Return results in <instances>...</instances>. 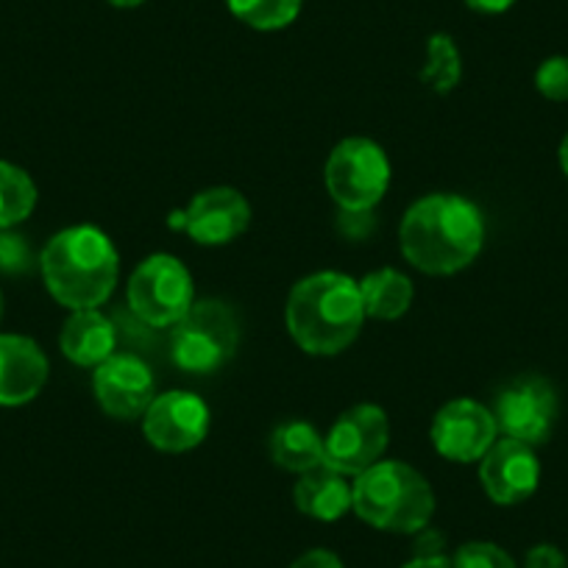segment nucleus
<instances>
[{
    "label": "nucleus",
    "mask_w": 568,
    "mask_h": 568,
    "mask_svg": "<svg viewBox=\"0 0 568 568\" xmlns=\"http://www.w3.org/2000/svg\"><path fill=\"white\" fill-rule=\"evenodd\" d=\"M404 260L429 276H452L479 256L485 217L457 193H429L415 201L398 226Z\"/></svg>",
    "instance_id": "obj_1"
},
{
    "label": "nucleus",
    "mask_w": 568,
    "mask_h": 568,
    "mask_svg": "<svg viewBox=\"0 0 568 568\" xmlns=\"http://www.w3.org/2000/svg\"><path fill=\"white\" fill-rule=\"evenodd\" d=\"M284 321L302 352L335 357L357 341L365 324L359 282L337 271H321L293 284Z\"/></svg>",
    "instance_id": "obj_2"
},
{
    "label": "nucleus",
    "mask_w": 568,
    "mask_h": 568,
    "mask_svg": "<svg viewBox=\"0 0 568 568\" xmlns=\"http://www.w3.org/2000/svg\"><path fill=\"white\" fill-rule=\"evenodd\" d=\"M40 271L48 293L70 313L98 310L114 293L120 256L98 226H68L45 243Z\"/></svg>",
    "instance_id": "obj_3"
},
{
    "label": "nucleus",
    "mask_w": 568,
    "mask_h": 568,
    "mask_svg": "<svg viewBox=\"0 0 568 568\" xmlns=\"http://www.w3.org/2000/svg\"><path fill=\"white\" fill-rule=\"evenodd\" d=\"M352 510L382 532L415 535L435 516L429 479L402 460H379L354 477Z\"/></svg>",
    "instance_id": "obj_4"
},
{
    "label": "nucleus",
    "mask_w": 568,
    "mask_h": 568,
    "mask_svg": "<svg viewBox=\"0 0 568 568\" xmlns=\"http://www.w3.org/2000/svg\"><path fill=\"white\" fill-rule=\"evenodd\" d=\"M237 346V318L229 304L215 298L193 302L171 335V357L184 374H215L234 357Z\"/></svg>",
    "instance_id": "obj_5"
},
{
    "label": "nucleus",
    "mask_w": 568,
    "mask_h": 568,
    "mask_svg": "<svg viewBox=\"0 0 568 568\" xmlns=\"http://www.w3.org/2000/svg\"><path fill=\"white\" fill-rule=\"evenodd\" d=\"M324 182L341 212H371L390 187V162L379 142L348 136L332 149Z\"/></svg>",
    "instance_id": "obj_6"
},
{
    "label": "nucleus",
    "mask_w": 568,
    "mask_h": 568,
    "mask_svg": "<svg viewBox=\"0 0 568 568\" xmlns=\"http://www.w3.org/2000/svg\"><path fill=\"white\" fill-rule=\"evenodd\" d=\"M125 298L145 326H176L195 302L193 276L179 256L151 254L131 273Z\"/></svg>",
    "instance_id": "obj_7"
},
{
    "label": "nucleus",
    "mask_w": 568,
    "mask_h": 568,
    "mask_svg": "<svg viewBox=\"0 0 568 568\" xmlns=\"http://www.w3.org/2000/svg\"><path fill=\"white\" fill-rule=\"evenodd\" d=\"M390 440V420L376 404H354L337 415L324 438V463L343 477H359L382 460Z\"/></svg>",
    "instance_id": "obj_8"
},
{
    "label": "nucleus",
    "mask_w": 568,
    "mask_h": 568,
    "mask_svg": "<svg viewBox=\"0 0 568 568\" xmlns=\"http://www.w3.org/2000/svg\"><path fill=\"white\" fill-rule=\"evenodd\" d=\"M490 413L505 438L540 446L555 429L557 393L544 376H518L501 387Z\"/></svg>",
    "instance_id": "obj_9"
},
{
    "label": "nucleus",
    "mask_w": 568,
    "mask_h": 568,
    "mask_svg": "<svg viewBox=\"0 0 568 568\" xmlns=\"http://www.w3.org/2000/svg\"><path fill=\"white\" fill-rule=\"evenodd\" d=\"M210 407L190 390L160 393L142 413V435L154 449L182 455L210 435Z\"/></svg>",
    "instance_id": "obj_10"
},
{
    "label": "nucleus",
    "mask_w": 568,
    "mask_h": 568,
    "mask_svg": "<svg viewBox=\"0 0 568 568\" xmlns=\"http://www.w3.org/2000/svg\"><path fill=\"white\" fill-rule=\"evenodd\" d=\"M435 452L452 463H479L499 440L494 413L474 398H452L435 413L429 429Z\"/></svg>",
    "instance_id": "obj_11"
},
{
    "label": "nucleus",
    "mask_w": 568,
    "mask_h": 568,
    "mask_svg": "<svg viewBox=\"0 0 568 568\" xmlns=\"http://www.w3.org/2000/svg\"><path fill=\"white\" fill-rule=\"evenodd\" d=\"M251 206L234 187H210L193 195L184 210L171 212L168 226L184 232L199 245H226L248 229Z\"/></svg>",
    "instance_id": "obj_12"
},
{
    "label": "nucleus",
    "mask_w": 568,
    "mask_h": 568,
    "mask_svg": "<svg viewBox=\"0 0 568 568\" xmlns=\"http://www.w3.org/2000/svg\"><path fill=\"white\" fill-rule=\"evenodd\" d=\"M92 393L103 413L118 420H131L142 418L156 398V382L145 359L129 352H114L92 374Z\"/></svg>",
    "instance_id": "obj_13"
},
{
    "label": "nucleus",
    "mask_w": 568,
    "mask_h": 568,
    "mask_svg": "<svg viewBox=\"0 0 568 568\" xmlns=\"http://www.w3.org/2000/svg\"><path fill=\"white\" fill-rule=\"evenodd\" d=\"M479 483L490 501L513 507L527 501L540 485V463L535 446L501 438L479 460Z\"/></svg>",
    "instance_id": "obj_14"
},
{
    "label": "nucleus",
    "mask_w": 568,
    "mask_h": 568,
    "mask_svg": "<svg viewBox=\"0 0 568 568\" xmlns=\"http://www.w3.org/2000/svg\"><path fill=\"white\" fill-rule=\"evenodd\" d=\"M45 352L26 335H0V407L34 402L48 382Z\"/></svg>",
    "instance_id": "obj_15"
},
{
    "label": "nucleus",
    "mask_w": 568,
    "mask_h": 568,
    "mask_svg": "<svg viewBox=\"0 0 568 568\" xmlns=\"http://www.w3.org/2000/svg\"><path fill=\"white\" fill-rule=\"evenodd\" d=\"M59 348L79 368H98L118 348V332L101 310H75L64 321Z\"/></svg>",
    "instance_id": "obj_16"
},
{
    "label": "nucleus",
    "mask_w": 568,
    "mask_h": 568,
    "mask_svg": "<svg viewBox=\"0 0 568 568\" xmlns=\"http://www.w3.org/2000/svg\"><path fill=\"white\" fill-rule=\"evenodd\" d=\"M293 501L298 513L315 521H337L352 510V485L335 468L324 466L302 474L293 488Z\"/></svg>",
    "instance_id": "obj_17"
},
{
    "label": "nucleus",
    "mask_w": 568,
    "mask_h": 568,
    "mask_svg": "<svg viewBox=\"0 0 568 568\" xmlns=\"http://www.w3.org/2000/svg\"><path fill=\"white\" fill-rule=\"evenodd\" d=\"M271 457L291 474H307L324 466V438L307 420H284L271 435Z\"/></svg>",
    "instance_id": "obj_18"
},
{
    "label": "nucleus",
    "mask_w": 568,
    "mask_h": 568,
    "mask_svg": "<svg viewBox=\"0 0 568 568\" xmlns=\"http://www.w3.org/2000/svg\"><path fill=\"white\" fill-rule=\"evenodd\" d=\"M359 296H363L365 318L396 321L409 310L415 296V287L409 276H404L396 267H382L368 273L359 282Z\"/></svg>",
    "instance_id": "obj_19"
},
{
    "label": "nucleus",
    "mask_w": 568,
    "mask_h": 568,
    "mask_svg": "<svg viewBox=\"0 0 568 568\" xmlns=\"http://www.w3.org/2000/svg\"><path fill=\"white\" fill-rule=\"evenodd\" d=\"M37 184L23 168L0 160V232L18 226L34 212Z\"/></svg>",
    "instance_id": "obj_20"
},
{
    "label": "nucleus",
    "mask_w": 568,
    "mask_h": 568,
    "mask_svg": "<svg viewBox=\"0 0 568 568\" xmlns=\"http://www.w3.org/2000/svg\"><path fill=\"white\" fill-rule=\"evenodd\" d=\"M463 79V59L449 34H433L426 42V64L420 81L438 95L455 90Z\"/></svg>",
    "instance_id": "obj_21"
},
{
    "label": "nucleus",
    "mask_w": 568,
    "mask_h": 568,
    "mask_svg": "<svg viewBox=\"0 0 568 568\" xmlns=\"http://www.w3.org/2000/svg\"><path fill=\"white\" fill-rule=\"evenodd\" d=\"M304 0H226L229 12L256 31L287 29L302 12Z\"/></svg>",
    "instance_id": "obj_22"
},
{
    "label": "nucleus",
    "mask_w": 568,
    "mask_h": 568,
    "mask_svg": "<svg viewBox=\"0 0 568 568\" xmlns=\"http://www.w3.org/2000/svg\"><path fill=\"white\" fill-rule=\"evenodd\" d=\"M455 568H518L516 560L501 546L490 540H468L452 557Z\"/></svg>",
    "instance_id": "obj_23"
},
{
    "label": "nucleus",
    "mask_w": 568,
    "mask_h": 568,
    "mask_svg": "<svg viewBox=\"0 0 568 568\" xmlns=\"http://www.w3.org/2000/svg\"><path fill=\"white\" fill-rule=\"evenodd\" d=\"M535 87L549 101H568V57H549L540 62Z\"/></svg>",
    "instance_id": "obj_24"
},
{
    "label": "nucleus",
    "mask_w": 568,
    "mask_h": 568,
    "mask_svg": "<svg viewBox=\"0 0 568 568\" xmlns=\"http://www.w3.org/2000/svg\"><path fill=\"white\" fill-rule=\"evenodd\" d=\"M31 267V248L20 234L0 232V271L26 273Z\"/></svg>",
    "instance_id": "obj_25"
},
{
    "label": "nucleus",
    "mask_w": 568,
    "mask_h": 568,
    "mask_svg": "<svg viewBox=\"0 0 568 568\" xmlns=\"http://www.w3.org/2000/svg\"><path fill=\"white\" fill-rule=\"evenodd\" d=\"M524 568H568V560L557 546L538 544L524 557Z\"/></svg>",
    "instance_id": "obj_26"
},
{
    "label": "nucleus",
    "mask_w": 568,
    "mask_h": 568,
    "mask_svg": "<svg viewBox=\"0 0 568 568\" xmlns=\"http://www.w3.org/2000/svg\"><path fill=\"white\" fill-rule=\"evenodd\" d=\"M291 568H346L341 557L329 549H310L293 560Z\"/></svg>",
    "instance_id": "obj_27"
},
{
    "label": "nucleus",
    "mask_w": 568,
    "mask_h": 568,
    "mask_svg": "<svg viewBox=\"0 0 568 568\" xmlns=\"http://www.w3.org/2000/svg\"><path fill=\"white\" fill-rule=\"evenodd\" d=\"M438 555H444V535H438L429 527L415 532V557H438Z\"/></svg>",
    "instance_id": "obj_28"
},
{
    "label": "nucleus",
    "mask_w": 568,
    "mask_h": 568,
    "mask_svg": "<svg viewBox=\"0 0 568 568\" xmlns=\"http://www.w3.org/2000/svg\"><path fill=\"white\" fill-rule=\"evenodd\" d=\"M466 7L479 14H505L507 9L516 7V0H466Z\"/></svg>",
    "instance_id": "obj_29"
},
{
    "label": "nucleus",
    "mask_w": 568,
    "mask_h": 568,
    "mask_svg": "<svg viewBox=\"0 0 568 568\" xmlns=\"http://www.w3.org/2000/svg\"><path fill=\"white\" fill-rule=\"evenodd\" d=\"M402 568H455V566H452L449 557L438 555V557H413V560L404 562Z\"/></svg>",
    "instance_id": "obj_30"
},
{
    "label": "nucleus",
    "mask_w": 568,
    "mask_h": 568,
    "mask_svg": "<svg viewBox=\"0 0 568 568\" xmlns=\"http://www.w3.org/2000/svg\"><path fill=\"white\" fill-rule=\"evenodd\" d=\"M560 168H562V173L568 176V134L562 136V142H560Z\"/></svg>",
    "instance_id": "obj_31"
},
{
    "label": "nucleus",
    "mask_w": 568,
    "mask_h": 568,
    "mask_svg": "<svg viewBox=\"0 0 568 568\" xmlns=\"http://www.w3.org/2000/svg\"><path fill=\"white\" fill-rule=\"evenodd\" d=\"M109 3H112L114 9H136V7H142L145 0H109Z\"/></svg>",
    "instance_id": "obj_32"
},
{
    "label": "nucleus",
    "mask_w": 568,
    "mask_h": 568,
    "mask_svg": "<svg viewBox=\"0 0 568 568\" xmlns=\"http://www.w3.org/2000/svg\"><path fill=\"white\" fill-rule=\"evenodd\" d=\"M0 321H3V293H0Z\"/></svg>",
    "instance_id": "obj_33"
}]
</instances>
